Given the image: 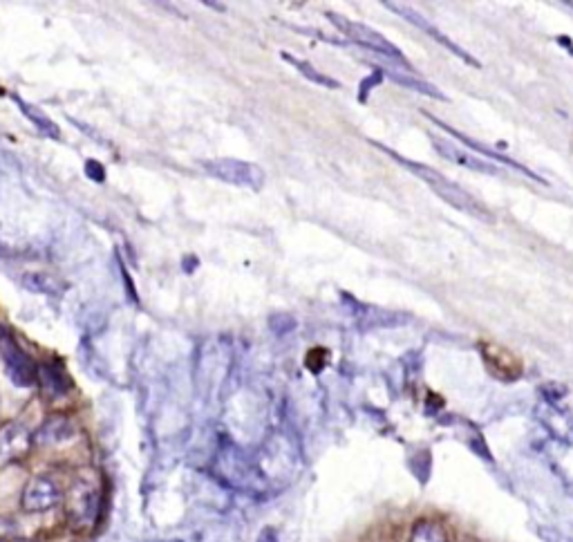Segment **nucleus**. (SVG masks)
Masks as SVG:
<instances>
[{
    "label": "nucleus",
    "instance_id": "nucleus-1",
    "mask_svg": "<svg viewBox=\"0 0 573 542\" xmlns=\"http://www.w3.org/2000/svg\"><path fill=\"white\" fill-rule=\"evenodd\" d=\"M376 146H378L381 150H383V153H388L392 159H397V161L401 164V166H405L410 173H414L417 178H421V180L432 188V191H435L441 199L448 202V204H452L455 209L466 211V213H470V216H477V218H491V216H488V211H486V209H481V204H479V202H477L475 197H470L466 191H462V188L457 186V184H452L448 178H445V175L437 173L435 168H428V166H424V164H419V161L405 159V157L397 155L394 150H390V148H386V146H381V144H376Z\"/></svg>",
    "mask_w": 573,
    "mask_h": 542
},
{
    "label": "nucleus",
    "instance_id": "nucleus-2",
    "mask_svg": "<svg viewBox=\"0 0 573 542\" xmlns=\"http://www.w3.org/2000/svg\"><path fill=\"white\" fill-rule=\"evenodd\" d=\"M327 18L332 20L336 27L347 36V39H352L356 45H361V47H367L370 52H376L381 56H386V58H392V63H399V66H403L405 70H410V66H407V61L405 56L399 52L397 47H394L386 36H381L378 32L370 30L367 25H361V23H354L345 16H340V14H327Z\"/></svg>",
    "mask_w": 573,
    "mask_h": 542
},
{
    "label": "nucleus",
    "instance_id": "nucleus-3",
    "mask_svg": "<svg viewBox=\"0 0 573 542\" xmlns=\"http://www.w3.org/2000/svg\"><path fill=\"white\" fill-rule=\"evenodd\" d=\"M204 171L213 175V178L233 186H245V188H253V191H258V188L264 186V171L258 164H251L245 159H233V157L209 159L204 161Z\"/></svg>",
    "mask_w": 573,
    "mask_h": 542
},
{
    "label": "nucleus",
    "instance_id": "nucleus-4",
    "mask_svg": "<svg viewBox=\"0 0 573 542\" xmlns=\"http://www.w3.org/2000/svg\"><path fill=\"white\" fill-rule=\"evenodd\" d=\"M0 355H3L5 368H7V376L11 379V383L18 388H30L34 386L38 370L34 361L25 355L20 350V345L14 341L11 336H0Z\"/></svg>",
    "mask_w": 573,
    "mask_h": 542
},
{
    "label": "nucleus",
    "instance_id": "nucleus-5",
    "mask_svg": "<svg viewBox=\"0 0 573 542\" xmlns=\"http://www.w3.org/2000/svg\"><path fill=\"white\" fill-rule=\"evenodd\" d=\"M99 491L92 484L76 482L68 493V515L76 526H90L97 520Z\"/></svg>",
    "mask_w": 573,
    "mask_h": 542
},
{
    "label": "nucleus",
    "instance_id": "nucleus-6",
    "mask_svg": "<svg viewBox=\"0 0 573 542\" xmlns=\"http://www.w3.org/2000/svg\"><path fill=\"white\" fill-rule=\"evenodd\" d=\"M61 502V488L58 484L47 475H38L27 482L23 491V509L30 513H41L54 509Z\"/></svg>",
    "mask_w": 573,
    "mask_h": 542
},
{
    "label": "nucleus",
    "instance_id": "nucleus-7",
    "mask_svg": "<svg viewBox=\"0 0 573 542\" xmlns=\"http://www.w3.org/2000/svg\"><path fill=\"white\" fill-rule=\"evenodd\" d=\"M421 115H426L432 123H437L439 128H443L445 133L448 135H452L457 142H462L466 148H470V150H475V153H479V155H486V157H491V159H495V161H500V164H504V166H508V168H515V171H519V173H524L526 178H531V180H536V182H540V184H544L546 186V180H542L538 173H533L531 168H526V166H522V164H517L515 159H511V157H506V155H502V153H498V150H493L491 146H486V144H481V142H477V140H470V137H466L464 133H460V130H455L452 125H448L445 121H441V119H437V117H432V115H428V112H424L421 110Z\"/></svg>",
    "mask_w": 573,
    "mask_h": 542
},
{
    "label": "nucleus",
    "instance_id": "nucleus-8",
    "mask_svg": "<svg viewBox=\"0 0 573 542\" xmlns=\"http://www.w3.org/2000/svg\"><path fill=\"white\" fill-rule=\"evenodd\" d=\"M386 7H390L392 11H397L399 16H403L405 20H410V23L414 25V27H419L421 32H426L428 36H432V39H435L439 45L448 47L452 54H457V56H460L462 61H466L468 66L479 68V61H475V56H470V54L466 52V49H462V47L457 45V43H452V41L448 39V36H443V34H441V32L435 27V25L428 23V20H426L421 14H419V11H414V9H410V7H405V5H394V3H386Z\"/></svg>",
    "mask_w": 573,
    "mask_h": 542
},
{
    "label": "nucleus",
    "instance_id": "nucleus-9",
    "mask_svg": "<svg viewBox=\"0 0 573 542\" xmlns=\"http://www.w3.org/2000/svg\"><path fill=\"white\" fill-rule=\"evenodd\" d=\"M30 444L32 437L27 428H23L20 424H7L5 428H0V464L23 457L30 450Z\"/></svg>",
    "mask_w": 573,
    "mask_h": 542
},
{
    "label": "nucleus",
    "instance_id": "nucleus-10",
    "mask_svg": "<svg viewBox=\"0 0 573 542\" xmlns=\"http://www.w3.org/2000/svg\"><path fill=\"white\" fill-rule=\"evenodd\" d=\"M76 435V426L70 417H63V414H54L43 421V426L38 428L34 435V444L38 446H58L66 444Z\"/></svg>",
    "mask_w": 573,
    "mask_h": 542
},
{
    "label": "nucleus",
    "instance_id": "nucleus-11",
    "mask_svg": "<svg viewBox=\"0 0 573 542\" xmlns=\"http://www.w3.org/2000/svg\"><path fill=\"white\" fill-rule=\"evenodd\" d=\"M432 144H435V150L445 157V159H450L455 164H462V166L466 168H473L477 173H488V175H498V168H495V164H488V161H483L475 155H470L466 153V150L462 148H457L455 144L450 142H445V140H439V137H432Z\"/></svg>",
    "mask_w": 573,
    "mask_h": 542
},
{
    "label": "nucleus",
    "instance_id": "nucleus-12",
    "mask_svg": "<svg viewBox=\"0 0 573 542\" xmlns=\"http://www.w3.org/2000/svg\"><path fill=\"white\" fill-rule=\"evenodd\" d=\"M23 285L34 294L41 296H61L63 294V283L56 281L54 276H49L45 271H30L23 276Z\"/></svg>",
    "mask_w": 573,
    "mask_h": 542
},
{
    "label": "nucleus",
    "instance_id": "nucleus-13",
    "mask_svg": "<svg viewBox=\"0 0 573 542\" xmlns=\"http://www.w3.org/2000/svg\"><path fill=\"white\" fill-rule=\"evenodd\" d=\"M14 101L18 104V108L25 112V117H27V119H30V121L36 125L38 130H41L43 135H49V137H54V140H58V125H56L52 119L45 117L43 112L38 110V108H34V106H30V104H25V101H23V99H18L16 94H14Z\"/></svg>",
    "mask_w": 573,
    "mask_h": 542
},
{
    "label": "nucleus",
    "instance_id": "nucleus-14",
    "mask_svg": "<svg viewBox=\"0 0 573 542\" xmlns=\"http://www.w3.org/2000/svg\"><path fill=\"white\" fill-rule=\"evenodd\" d=\"M41 379H43V390L49 397H58L63 393H68L70 388L68 376L63 374V370L56 368V365H45L41 372Z\"/></svg>",
    "mask_w": 573,
    "mask_h": 542
},
{
    "label": "nucleus",
    "instance_id": "nucleus-15",
    "mask_svg": "<svg viewBox=\"0 0 573 542\" xmlns=\"http://www.w3.org/2000/svg\"><path fill=\"white\" fill-rule=\"evenodd\" d=\"M390 77H392V81H397V83H401V85H405V87H412V90H417V92L428 94V97L439 99V101H445L443 92L437 90V87L432 85V83H426L424 79H419V77H407V74H399V72H390Z\"/></svg>",
    "mask_w": 573,
    "mask_h": 542
},
{
    "label": "nucleus",
    "instance_id": "nucleus-16",
    "mask_svg": "<svg viewBox=\"0 0 573 542\" xmlns=\"http://www.w3.org/2000/svg\"><path fill=\"white\" fill-rule=\"evenodd\" d=\"M283 58L289 63V66H294L298 72H302L304 77H307L309 81H314V83H318V85H325V87H338V83L336 81H332L329 77H325V74H321L318 72L316 68H312L307 61H302V58H296V56H291V54H283Z\"/></svg>",
    "mask_w": 573,
    "mask_h": 542
},
{
    "label": "nucleus",
    "instance_id": "nucleus-17",
    "mask_svg": "<svg viewBox=\"0 0 573 542\" xmlns=\"http://www.w3.org/2000/svg\"><path fill=\"white\" fill-rule=\"evenodd\" d=\"M410 542H448V538H445V531L441 524L424 520L414 526Z\"/></svg>",
    "mask_w": 573,
    "mask_h": 542
},
{
    "label": "nucleus",
    "instance_id": "nucleus-18",
    "mask_svg": "<svg viewBox=\"0 0 573 542\" xmlns=\"http://www.w3.org/2000/svg\"><path fill=\"white\" fill-rule=\"evenodd\" d=\"M269 327H271V332H273V334L283 336V334H287V332L294 330V327H296V321L291 319L289 314L278 312V314H273V316L269 319Z\"/></svg>",
    "mask_w": 573,
    "mask_h": 542
},
{
    "label": "nucleus",
    "instance_id": "nucleus-19",
    "mask_svg": "<svg viewBox=\"0 0 573 542\" xmlns=\"http://www.w3.org/2000/svg\"><path fill=\"white\" fill-rule=\"evenodd\" d=\"M85 173H87V178L94 180V182H104V180H106V171H104V166H101V164L94 161V159H90V161L85 164Z\"/></svg>",
    "mask_w": 573,
    "mask_h": 542
},
{
    "label": "nucleus",
    "instance_id": "nucleus-20",
    "mask_svg": "<svg viewBox=\"0 0 573 542\" xmlns=\"http://www.w3.org/2000/svg\"><path fill=\"white\" fill-rule=\"evenodd\" d=\"M256 542H280V536L273 526H264L262 531L258 534V540Z\"/></svg>",
    "mask_w": 573,
    "mask_h": 542
}]
</instances>
